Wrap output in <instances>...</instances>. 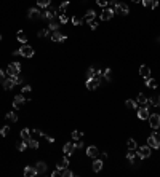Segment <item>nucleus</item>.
Masks as SVG:
<instances>
[{
    "instance_id": "nucleus-1",
    "label": "nucleus",
    "mask_w": 160,
    "mask_h": 177,
    "mask_svg": "<svg viewBox=\"0 0 160 177\" xmlns=\"http://www.w3.org/2000/svg\"><path fill=\"white\" fill-rule=\"evenodd\" d=\"M147 145H149L151 148H160V131L159 129H157V132H154L152 136H149Z\"/></svg>"
},
{
    "instance_id": "nucleus-2",
    "label": "nucleus",
    "mask_w": 160,
    "mask_h": 177,
    "mask_svg": "<svg viewBox=\"0 0 160 177\" xmlns=\"http://www.w3.org/2000/svg\"><path fill=\"white\" fill-rule=\"evenodd\" d=\"M112 10H114V14H123V16H127L130 13V8H128L127 3H119V2L112 6Z\"/></svg>"
},
{
    "instance_id": "nucleus-3",
    "label": "nucleus",
    "mask_w": 160,
    "mask_h": 177,
    "mask_svg": "<svg viewBox=\"0 0 160 177\" xmlns=\"http://www.w3.org/2000/svg\"><path fill=\"white\" fill-rule=\"evenodd\" d=\"M19 72H21V64L19 62H11L8 69H7V75L8 77H16L19 75Z\"/></svg>"
},
{
    "instance_id": "nucleus-4",
    "label": "nucleus",
    "mask_w": 160,
    "mask_h": 177,
    "mask_svg": "<svg viewBox=\"0 0 160 177\" xmlns=\"http://www.w3.org/2000/svg\"><path fill=\"white\" fill-rule=\"evenodd\" d=\"M85 85H87V89H90V91H93V89H98V88H99V85H101V78H99V77L88 78Z\"/></svg>"
},
{
    "instance_id": "nucleus-5",
    "label": "nucleus",
    "mask_w": 160,
    "mask_h": 177,
    "mask_svg": "<svg viewBox=\"0 0 160 177\" xmlns=\"http://www.w3.org/2000/svg\"><path fill=\"white\" fill-rule=\"evenodd\" d=\"M147 120H149V126L152 129L157 131V129L160 128V115H159V113H152V115H149Z\"/></svg>"
},
{
    "instance_id": "nucleus-6",
    "label": "nucleus",
    "mask_w": 160,
    "mask_h": 177,
    "mask_svg": "<svg viewBox=\"0 0 160 177\" xmlns=\"http://www.w3.org/2000/svg\"><path fill=\"white\" fill-rule=\"evenodd\" d=\"M136 153H138V156L141 160H144V158H149L151 156V147L149 145H143V147H139V148H136Z\"/></svg>"
},
{
    "instance_id": "nucleus-7",
    "label": "nucleus",
    "mask_w": 160,
    "mask_h": 177,
    "mask_svg": "<svg viewBox=\"0 0 160 177\" xmlns=\"http://www.w3.org/2000/svg\"><path fill=\"white\" fill-rule=\"evenodd\" d=\"M27 18L32 19V21H38V19H42V11L38 8H29V11H27Z\"/></svg>"
},
{
    "instance_id": "nucleus-8",
    "label": "nucleus",
    "mask_w": 160,
    "mask_h": 177,
    "mask_svg": "<svg viewBox=\"0 0 160 177\" xmlns=\"http://www.w3.org/2000/svg\"><path fill=\"white\" fill-rule=\"evenodd\" d=\"M24 102H27V99H26V96L24 94H18V96H14V101H13V107L14 109H21L22 105H24Z\"/></svg>"
},
{
    "instance_id": "nucleus-9",
    "label": "nucleus",
    "mask_w": 160,
    "mask_h": 177,
    "mask_svg": "<svg viewBox=\"0 0 160 177\" xmlns=\"http://www.w3.org/2000/svg\"><path fill=\"white\" fill-rule=\"evenodd\" d=\"M19 51H21V56H24V58H32L34 56V48L30 45H26V43L19 48Z\"/></svg>"
},
{
    "instance_id": "nucleus-10",
    "label": "nucleus",
    "mask_w": 160,
    "mask_h": 177,
    "mask_svg": "<svg viewBox=\"0 0 160 177\" xmlns=\"http://www.w3.org/2000/svg\"><path fill=\"white\" fill-rule=\"evenodd\" d=\"M114 18V10L106 6V8H103V13H101V19L103 21H111V19Z\"/></svg>"
},
{
    "instance_id": "nucleus-11",
    "label": "nucleus",
    "mask_w": 160,
    "mask_h": 177,
    "mask_svg": "<svg viewBox=\"0 0 160 177\" xmlns=\"http://www.w3.org/2000/svg\"><path fill=\"white\" fill-rule=\"evenodd\" d=\"M50 38H51L53 42H56V43H62L66 38H67V35L58 32V30H54V32H51V35H50Z\"/></svg>"
},
{
    "instance_id": "nucleus-12",
    "label": "nucleus",
    "mask_w": 160,
    "mask_h": 177,
    "mask_svg": "<svg viewBox=\"0 0 160 177\" xmlns=\"http://www.w3.org/2000/svg\"><path fill=\"white\" fill-rule=\"evenodd\" d=\"M136 102H138L141 107H147L149 109L151 107V101H149V97H146L144 94H138V99H136Z\"/></svg>"
},
{
    "instance_id": "nucleus-13",
    "label": "nucleus",
    "mask_w": 160,
    "mask_h": 177,
    "mask_svg": "<svg viewBox=\"0 0 160 177\" xmlns=\"http://www.w3.org/2000/svg\"><path fill=\"white\" fill-rule=\"evenodd\" d=\"M87 155L90 156V158H98V156L101 155L98 147H95V145H90V147L87 148Z\"/></svg>"
},
{
    "instance_id": "nucleus-14",
    "label": "nucleus",
    "mask_w": 160,
    "mask_h": 177,
    "mask_svg": "<svg viewBox=\"0 0 160 177\" xmlns=\"http://www.w3.org/2000/svg\"><path fill=\"white\" fill-rule=\"evenodd\" d=\"M127 160L130 161L131 164H136V163H138V161L141 160V158H139V156H138V153H136L135 150H130V152L127 153Z\"/></svg>"
},
{
    "instance_id": "nucleus-15",
    "label": "nucleus",
    "mask_w": 160,
    "mask_h": 177,
    "mask_svg": "<svg viewBox=\"0 0 160 177\" xmlns=\"http://www.w3.org/2000/svg\"><path fill=\"white\" fill-rule=\"evenodd\" d=\"M139 75L144 78V81L149 80L151 78V69L147 67V65H141V67H139Z\"/></svg>"
},
{
    "instance_id": "nucleus-16",
    "label": "nucleus",
    "mask_w": 160,
    "mask_h": 177,
    "mask_svg": "<svg viewBox=\"0 0 160 177\" xmlns=\"http://www.w3.org/2000/svg\"><path fill=\"white\" fill-rule=\"evenodd\" d=\"M74 150H75V144H74V142H67L64 147H62V152L66 153V156H71L74 153Z\"/></svg>"
},
{
    "instance_id": "nucleus-17",
    "label": "nucleus",
    "mask_w": 160,
    "mask_h": 177,
    "mask_svg": "<svg viewBox=\"0 0 160 177\" xmlns=\"http://www.w3.org/2000/svg\"><path fill=\"white\" fill-rule=\"evenodd\" d=\"M149 109L147 107H139L138 109V118L139 120H146V118H149Z\"/></svg>"
},
{
    "instance_id": "nucleus-18",
    "label": "nucleus",
    "mask_w": 160,
    "mask_h": 177,
    "mask_svg": "<svg viewBox=\"0 0 160 177\" xmlns=\"http://www.w3.org/2000/svg\"><path fill=\"white\" fill-rule=\"evenodd\" d=\"M59 24H61V22H59V21H58V19H56V16H54L53 19H50L48 29L51 30V32H54V30H58V29H59Z\"/></svg>"
},
{
    "instance_id": "nucleus-19",
    "label": "nucleus",
    "mask_w": 160,
    "mask_h": 177,
    "mask_svg": "<svg viewBox=\"0 0 160 177\" xmlns=\"http://www.w3.org/2000/svg\"><path fill=\"white\" fill-rule=\"evenodd\" d=\"M14 85H16V83H14V78H13V77H8V78H5V80H3V88H5L7 91L11 89Z\"/></svg>"
},
{
    "instance_id": "nucleus-20",
    "label": "nucleus",
    "mask_w": 160,
    "mask_h": 177,
    "mask_svg": "<svg viewBox=\"0 0 160 177\" xmlns=\"http://www.w3.org/2000/svg\"><path fill=\"white\" fill-rule=\"evenodd\" d=\"M35 171H37V174H45L46 172V163L45 161H38L35 164Z\"/></svg>"
},
{
    "instance_id": "nucleus-21",
    "label": "nucleus",
    "mask_w": 160,
    "mask_h": 177,
    "mask_svg": "<svg viewBox=\"0 0 160 177\" xmlns=\"http://www.w3.org/2000/svg\"><path fill=\"white\" fill-rule=\"evenodd\" d=\"M141 3L146 8H157L159 6V0H143Z\"/></svg>"
},
{
    "instance_id": "nucleus-22",
    "label": "nucleus",
    "mask_w": 160,
    "mask_h": 177,
    "mask_svg": "<svg viewBox=\"0 0 160 177\" xmlns=\"http://www.w3.org/2000/svg\"><path fill=\"white\" fill-rule=\"evenodd\" d=\"M103 166H104L103 160H98V158H95V161H93V172H99L101 169H103Z\"/></svg>"
},
{
    "instance_id": "nucleus-23",
    "label": "nucleus",
    "mask_w": 160,
    "mask_h": 177,
    "mask_svg": "<svg viewBox=\"0 0 160 177\" xmlns=\"http://www.w3.org/2000/svg\"><path fill=\"white\" fill-rule=\"evenodd\" d=\"M95 18H96V13H95V10H88V11H87V14H85V19H83V21H87V22H91V21H95Z\"/></svg>"
},
{
    "instance_id": "nucleus-24",
    "label": "nucleus",
    "mask_w": 160,
    "mask_h": 177,
    "mask_svg": "<svg viewBox=\"0 0 160 177\" xmlns=\"http://www.w3.org/2000/svg\"><path fill=\"white\" fill-rule=\"evenodd\" d=\"M24 176H26V177H34V176H37L35 168H32V166H27V168L24 169Z\"/></svg>"
},
{
    "instance_id": "nucleus-25",
    "label": "nucleus",
    "mask_w": 160,
    "mask_h": 177,
    "mask_svg": "<svg viewBox=\"0 0 160 177\" xmlns=\"http://www.w3.org/2000/svg\"><path fill=\"white\" fill-rule=\"evenodd\" d=\"M30 137H32V134H30V131H29L27 128H24V129L21 131V139H22V140H26V142H27V140H29Z\"/></svg>"
},
{
    "instance_id": "nucleus-26",
    "label": "nucleus",
    "mask_w": 160,
    "mask_h": 177,
    "mask_svg": "<svg viewBox=\"0 0 160 177\" xmlns=\"http://www.w3.org/2000/svg\"><path fill=\"white\" fill-rule=\"evenodd\" d=\"M125 107L133 110V109H136V107H138V102H136V101H133V99H127V101H125Z\"/></svg>"
},
{
    "instance_id": "nucleus-27",
    "label": "nucleus",
    "mask_w": 160,
    "mask_h": 177,
    "mask_svg": "<svg viewBox=\"0 0 160 177\" xmlns=\"http://www.w3.org/2000/svg\"><path fill=\"white\" fill-rule=\"evenodd\" d=\"M69 166V158L67 156H64V158H61L59 161H58V168L62 169V168H67Z\"/></svg>"
},
{
    "instance_id": "nucleus-28",
    "label": "nucleus",
    "mask_w": 160,
    "mask_h": 177,
    "mask_svg": "<svg viewBox=\"0 0 160 177\" xmlns=\"http://www.w3.org/2000/svg\"><path fill=\"white\" fill-rule=\"evenodd\" d=\"M16 38H18L21 43H26V42H27V35H26L24 30H19V32L16 34Z\"/></svg>"
},
{
    "instance_id": "nucleus-29",
    "label": "nucleus",
    "mask_w": 160,
    "mask_h": 177,
    "mask_svg": "<svg viewBox=\"0 0 160 177\" xmlns=\"http://www.w3.org/2000/svg\"><path fill=\"white\" fill-rule=\"evenodd\" d=\"M59 176H62V177H72L74 172L69 171L67 168H62V169H59Z\"/></svg>"
},
{
    "instance_id": "nucleus-30",
    "label": "nucleus",
    "mask_w": 160,
    "mask_h": 177,
    "mask_svg": "<svg viewBox=\"0 0 160 177\" xmlns=\"http://www.w3.org/2000/svg\"><path fill=\"white\" fill-rule=\"evenodd\" d=\"M151 101V105H154V107H160V94L159 96H154V97H149Z\"/></svg>"
},
{
    "instance_id": "nucleus-31",
    "label": "nucleus",
    "mask_w": 160,
    "mask_h": 177,
    "mask_svg": "<svg viewBox=\"0 0 160 177\" xmlns=\"http://www.w3.org/2000/svg\"><path fill=\"white\" fill-rule=\"evenodd\" d=\"M127 147H128V150H136V148H138V144H136L135 139H128Z\"/></svg>"
},
{
    "instance_id": "nucleus-32",
    "label": "nucleus",
    "mask_w": 160,
    "mask_h": 177,
    "mask_svg": "<svg viewBox=\"0 0 160 177\" xmlns=\"http://www.w3.org/2000/svg\"><path fill=\"white\" fill-rule=\"evenodd\" d=\"M37 35H38V37H50V35H51V30H50V29H42V30H38V32H37Z\"/></svg>"
},
{
    "instance_id": "nucleus-33",
    "label": "nucleus",
    "mask_w": 160,
    "mask_h": 177,
    "mask_svg": "<svg viewBox=\"0 0 160 177\" xmlns=\"http://www.w3.org/2000/svg\"><path fill=\"white\" fill-rule=\"evenodd\" d=\"M27 147H30V148H38V142L34 137H30L29 140H27Z\"/></svg>"
},
{
    "instance_id": "nucleus-34",
    "label": "nucleus",
    "mask_w": 160,
    "mask_h": 177,
    "mask_svg": "<svg viewBox=\"0 0 160 177\" xmlns=\"http://www.w3.org/2000/svg\"><path fill=\"white\" fill-rule=\"evenodd\" d=\"M53 18H54V14H53L50 10H46V11L42 13V19H48V21H50V19H53Z\"/></svg>"
},
{
    "instance_id": "nucleus-35",
    "label": "nucleus",
    "mask_w": 160,
    "mask_h": 177,
    "mask_svg": "<svg viewBox=\"0 0 160 177\" xmlns=\"http://www.w3.org/2000/svg\"><path fill=\"white\" fill-rule=\"evenodd\" d=\"M50 5V0H37V6L38 8H46Z\"/></svg>"
},
{
    "instance_id": "nucleus-36",
    "label": "nucleus",
    "mask_w": 160,
    "mask_h": 177,
    "mask_svg": "<svg viewBox=\"0 0 160 177\" xmlns=\"http://www.w3.org/2000/svg\"><path fill=\"white\" fill-rule=\"evenodd\" d=\"M5 117H7V120H10V121H18V115L14 112H8Z\"/></svg>"
},
{
    "instance_id": "nucleus-37",
    "label": "nucleus",
    "mask_w": 160,
    "mask_h": 177,
    "mask_svg": "<svg viewBox=\"0 0 160 177\" xmlns=\"http://www.w3.org/2000/svg\"><path fill=\"white\" fill-rule=\"evenodd\" d=\"M83 137V132L82 131H72V139L74 140H79V139H82Z\"/></svg>"
},
{
    "instance_id": "nucleus-38",
    "label": "nucleus",
    "mask_w": 160,
    "mask_h": 177,
    "mask_svg": "<svg viewBox=\"0 0 160 177\" xmlns=\"http://www.w3.org/2000/svg\"><path fill=\"white\" fill-rule=\"evenodd\" d=\"M87 77H88V78L96 77V67H90V69L87 70Z\"/></svg>"
},
{
    "instance_id": "nucleus-39",
    "label": "nucleus",
    "mask_w": 160,
    "mask_h": 177,
    "mask_svg": "<svg viewBox=\"0 0 160 177\" xmlns=\"http://www.w3.org/2000/svg\"><path fill=\"white\" fill-rule=\"evenodd\" d=\"M67 6H69V0H66V2H62L61 5H59V8H58V10H59V14H61V13H64Z\"/></svg>"
},
{
    "instance_id": "nucleus-40",
    "label": "nucleus",
    "mask_w": 160,
    "mask_h": 177,
    "mask_svg": "<svg viewBox=\"0 0 160 177\" xmlns=\"http://www.w3.org/2000/svg\"><path fill=\"white\" fill-rule=\"evenodd\" d=\"M146 85L149 86V88H157V81H155V80H152V78L146 80Z\"/></svg>"
},
{
    "instance_id": "nucleus-41",
    "label": "nucleus",
    "mask_w": 160,
    "mask_h": 177,
    "mask_svg": "<svg viewBox=\"0 0 160 177\" xmlns=\"http://www.w3.org/2000/svg\"><path fill=\"white\" fill-rule=\"evenodd\" d=\"M103 77L106 78V81H111V69L103 70Z\"/></svg>"
},
{
    "instance_id": "nucleus-42",
    "label": "nucleus",
    "mask_w": 160,
    "mask_h": 177,
    "mask_svg": "<svg viewBox=\"0 0 160 177\" xmlns=\"http://www.w3.org/2000/svg\"><path fill=\"white\" fill-rule=\"evenodd\" d=\"M72 22H74V24H75V26H82V22H83V19H82L80 16H74V18H72Z\"/></svg>"
},
{
    "instance_id": "nucleus-43",
    "label": "nucleus",
    "mask_w": 160,
    "mask_h": 177,
    "mask_svg": "<svg viewBox=\"0 0 160 177\" xmlns=\"http://www.w3.org/2000/svg\"><path fill=\"white\" fill-rule=\"evenodd\" d=\"M13 78H14V83H16V85H22V83H24V77H21V75H16Z\"/></svg>"
},
{
    "instance_id": "nucleus-44",
    "label": "nucleus",
    "mask_w": 160,
    "mask_h": 177,
    "mask_svg": "<svg viewBox=\"0 0 160 177\" xmlns=\"http://www.w3.org/2000/svg\"><path fill=\"white\" fill-rule=\"evenodd\" d=\"M26 147H27V142H26V140H22V142L18 144V150H19V152H24Z\"/></svg>"
},
{
    "instance_id": "nucleus-45",
    "label": "nucleus",
    "mask_w": 160,
    "mask_h": 177,
    "mask_svg": "<svg viewBox=\"0 0 160 177\" xmlns=\"http://www.w3.org/2000/svg\"><path fill=\"white\" fill-rule=\"evenodd\" d=\"M8 132H10V126H3L2 129H0V134H2L3 137L8 136Z\"/></svg>"
},
{
    "instance_id": "nucleus-46",
    "label": "nucleus",
    "mask_w": 160,
    "mask_h": 177,
    "mask_svg": "<svg viewBox=\"0 0 160 177\" xmlns=\"http://www.w3.org/2000/svg\"><path fill=\"white\" fill-rule=\"evenodd\" d=\"M96 3H98L101 8H106V6L109 5V2H107V0H96Z\"/></svg>"
},
{
    "instance_id": "nucleus-47",
    "label": "nucleus",
    "mask_w": 160,
    "mask_h": 177,
    "mask_svg": "<svg viewBox=\"0 0 160 177\" xmlns=\"http://www.w3.org/2000/svg\"><path fill=\"white\" fill-rule=\"evenodd\" d=\"M30 91H32V88H30V86H29V85H26V86H22V89H21V93H22V94H24V96H26V94H27V93H30Z\"/></svg>"
},
{
    "instance_id": "nucleus-48",
    "label": "nucleus",
    "mask_w": 160,
    "mask_h": 177,
    "mask_svg": "<svg viewBox=\"0 0 160 177\" xmlns=\"http://www.w3.org/2000/svg\"><path fill=\"white\" fill-rule=\"evenodd\" d=\"M59 22H61V24H66V22H67V16H66L64 13L59 14Z\"/></svg>"
},
{
    "instance_id": "nucleus-49",
    "label": "nucleus",
    "mask_w": 160,
    "mask_h": 177,
    "mask_svg": "<svg viewBox=\"0 0 160 177\" xmlns=\"http://www.w3.org/2000/svg\"><path fill=\"white\" fill-rule=\"evenodd\" d=\"M88 24H90V29H91V30H95L96 27H98V22H96V21H91V22H88Z\"/></svg>"
},
{
    "instance_id": "nucleus-50",
    "label": "nucleus",
    "mask_w": 160,
    "mask_h": 177,
    "mask_svg": "<svg viewBox=\"0 0 160 177\" xmlns=\"http://www.w3.org/2000/svg\"><path fill=\"white\" fill-rule=\"evenodd\" d=\"M82 147H83V140H77V142H75V148H82Z\"/></svg>"
},
{
    "instance_id": "nucleus-51",
    "label": "nucleus",
    "mask_w": 160,
    "mask_h": 177,
    "mask_svg": "<svg viewBox=\"0 0 160 177\" xmlns=\"http://www.w3.org/2000/svg\"><path fill=\"white\" fill-rule=\"evenodd\" d=\"M43 137H45V139H46V140H48V142H50V144H53V142H54V139H53V137H51V136H46V134H45V132H43Z\"/></svg>"
},
{
    "instance_id": "nucleus-52",
    "label": "nucleus",
    "mask_w": 160,
    "mask_h": 177,
    "mask_svg": "<svg viewBox=\"0 0 160 177\" xmlns=\"http://www.w3.org/2000/svg\"><path fill=\"white\" fill-rule=\"evenodd\" d=\"M51 176H53V177H56V176H59V168H56V169H54V171L51 172Z\"/></svg>"
},
{
    "instance_id": "nucleus-53",
    "label": "nucleus",
    "mask_w": 160,
    "mask_h": 177,
    "mask_svg": "<svg viewBox=\"0 0 160 177\" xmlns=\"http://www.w3.org/2000/svg\"><path fill=\"white\" fill-rule=\"evenodd\" d=\"M13 56H21V51L16 50V51H13Z\"/></svg>"
},
{
    "instance_id": "nucleus-54",
    "label": "nucleus",
    "mask_w": 160,
    "mask_h": 177,
    "mask_svg": "<svg viewBox=\"0 0 160 177\" xmlns=\"http://www.w3.org/2000/svg\"><path fill=\"white\" fill-rule=\"evenodd\" d=\"M131 2H135V3H141L143 0H131Z\"/></svg>"
},
{
    "instance_id": "nucleus-55",
    "label": "nucleus",
    "mask_w": 160,
    "mask_h": 177,
    "mask_svg": "<svg viewBox=\"0 0 160 177\" xmlns=\"http://www.w3.org/2000/svg\"><path fill=\"white\" fill-rule=\"evenodd\" d=\"M157 42H159V43H160V37H157Z\"/></svg>"
},
{
    "instance_id": "nucleus-56",
    "label": "nucleus",
    "mask_w": 160,
    "mask_h": 177,
    "mask_svg": "<svg viewBox=\"0 0 160 177\" xmlns=\"http://www.w3.org/2000/svg\"><path fill=\"white\" fill-rule=\"evenodd\" d=\"M0 40H2V35H0Z\"/></svg>"
},
{
    "instance_id": "nucleus-57",
    "label": "nucleus",
    "mask_w": 160,
    "mask_h": 177,
    "mask_svg": "<svg viewBox=\"0 0 160 177\" xmlns=\"http://www.w3.org/2000/svg\"><path fill=\"white\" fill-rule=\"evenodd\" d=\"M83 2H87V0H83Z\"/></svg>"
}]
</instances>
